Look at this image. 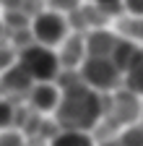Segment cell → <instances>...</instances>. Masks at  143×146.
Listing matches in <instances>:
<instances>
[{
  "label": "cell",
  "instance_id": "obj_9",
  "mask_svg": "<svg viewBox=\"0 0 143 146\" xmlns=\"http://www.w3.org/2000/svg\"><path fill=\"white\" fill-rule=\"evenodd\" d=\"M29 107L34 110V112H55V107L60 102V89L52 84V81H42V84H34L31 91H29V97H26Z\"/></svg>",
  "mask_w": 143,
  "mask_h": 146
},
{
  "label": "cell",
  "instance_id": "obj_2",
  "mask_svg": "<svg viewBox=\"0 0 143 146\" xmlns=\"http://www.w3.org/2000/svg\"><path fill=\"white\" fill-rule=\"evenodd\" d=\"M140 110H143L140 97L133 94L128 86H120L115 91L101 94V117L109 120L117 131L140 123Z\"/></svg>",
  "mask_w": 143,
  "mask_h": 146
},
{
  "label": "cell",
  "instance_id": "obj_16",
  "mask_svg": "<svg viewBox=\"0 0 143 146\" xmlns=\"http://www.w3.org/2000/svg\"><path fill=\"white\" fill-rule=\"evenodd\" d=\"M117 141L122 146H143V125L135 123V125H128L117 133Z\"/></svg>",
  "mask_w": 143,
  "mask_h": 146
},
{
  "label": "cell",
  "instance_id": "obj_15",
  "mask_svg": "<svg viewBox=\"0 0 143 146\" xmlns=\"http://www.w3.org/2000/svg\"><path fill=\"white\" fill-rule=\"evenodd\" d=\"M125 86H128L130 91H133V94H138V97H143V58L128 70V73H125Z\"/></svg>",
  "mask_w": 143,
  "mask_h": 146
},
{
  "label": "cell",
  "instance_id": "obj_27",
  "mask_svg": "<svg viewBox=\"0 0 143 146\" xmlns=\"http://www.w3.org/2000/svg\"><path fill=\"white\" fill-rule=\"evenodd\" d=\"M86 3H94V0H86Z\"/></svg>",
  "mask_w": 143,
  "mask_h": 146
},
{
  "label": "cell",
  "instance_id": "obj_7",
  "mask_svg": "<svg viewBox=\"0 0 143 146\" xmlns=\"http://www.w3.org/2000/svg\"><path fill=\"white\" fill-rule=\"evenodd\" d=\"M68 26L70 31H78V34H86L91 29H101L107 24V16L94 5V3H78L73 11H68Z\"/></svg>",
  "mask_w": 143,
  "mask_h": 146
},
{
  "label": "cell",
  "instance_id": "obj_4",
  "mask_svg": "<svg viewBox=\"0 0 143 146\" xmlns=\"http://www.w3.org/2000/svg\"><path fill=\"white\" fill-rule=\"evenodd\" d=\"M81 78L86 86H91L99 94H107V91H115L122 86V73L115 68V63L109 58H86L78 68Z\"/></svg>",
  "mask_w": 143,
  "mask_h": 146
},
{
  "label": "cell",
  "instance_id": "obj_10",
  "mask_svg": "<svg viewBox=\"0 0 143 146\" xmlns=\"http://www.w3.org/2000/svg\"><path fill=\"white\" fill-rule=\"evenodd\" d=\"M83 39H86V58H109L117 39H120V34L109 31V29H91V31H86L83 34Z\"/></svg>",
  "mask_w": 143,
  "mask_h": 146
},
{
  "label": "cell",
  "instance_id": "obj_12",
  "mask_svg": "<svg viewBox=\"0 0 143 146\" xmlns=\"http://www.w3.org/2000/svg\"><path fill=\"white\" fill-rule=\"evenodd\" d=\"M49 146H94V138L88 133H78V131H60L49 141Z\"/></svg>",
  "mask_w": 143,
  "mask_h": 146
},
{
  "label": "cell",
  "instance_id": "obj_28",
  "mask_svg": "<svg viewBox=\"0 0 143 146\" xmlns=\"http://www.w3.org/2000/svg\"><path fill=\"white\" fill-rule=\"evenodd\" d=\"M140 50H143V47H140Z\"/></svg>",
  "mask_w": 143,
  "mask_h": 146
},
{
  "label": "cell",
  "instance_id": "obj_25",
  "mask_svg": "<svg viewBox=\"0 0 143 146\" xmlns=\"http://www.w3.org/2000/svg\"><path fill=\"white\" fill-rule=\"evenodd\" d=\"M26 146H49V143H47V141H29Z\"/></svg>",
  "mask_w": 143,
  "mask_h": 146
},
{
  "label": "cell",
  "instance_id": "obj_19",
  "mask_svg": "<svg viewBox=\"0 0 143 146\" xmlns=\"http://www.w3.org/2000/svg\"><path fill=\"white\" fill-rule=\"evenodd\" d=\"M16 60H18V52L11 47V42H0V73L8 70Z\"/></svg>",
  "mask_w": 143,
  "mask_h": 146
},
{
  "label": "cell",
  "instance_id": "obj_17",
  "mask_svg": "<svg viewBox=\"0 0 143 146\" xmlns=\"http://www.w3.org/2000/svg\"><path fill=\"white\" fill-rule=\"evenodd\" d=\"M26 136L16 128H8V131H0V146H26Z\"/></svg>",
  "mask_w": 143,
  "mask_h": 146
},
{
  "label": "cell",
  "instance_id": "obj_26",
  "mask_svg": "<svg viewBox=\"0 0 143 146\" xmlns=\"http://www.w3.org/2000/svg\"><path fill=\"white\" fill-rule=\"evenodd\" d=\"M18 0H0V5H5V8H11V5H16Z\"/></svg>",
  "mask_w": 143,
  "mask_h": 146
},
{
  "label": "cell",
  "instance_id": "obj_5",
  "mask_svg": "<svg viewBox=\"0 0 143 146\" xmlns=\"http://www.w3.org/2000/svg\"><path fill=\"white\" fill-rule=\"evenodd\" d=\"M31 36L37 44H44V47H57L65 36L70 34V26H68V18L60 13V11H42L31 18Z\"/></svg>",
  "mask_w": 143,
  "mask_h": 146
},
{
  "label": "cell",
  "instance_id": "obj_23",
  "mask_svg": "<svg viewBox=\"0 0 143 146\" xmlns=\"http://www.w3.org/2000/svg\"><path fill=\"white\" fill-rule=\"evenodd\" d=\"M0 42H8V29H5L3 21H0Z\"/></svg>",
  "mask_w": 143,
  "mask_h": 146
},
{
  "label": "cell",
  "instance_id": "obj_20",
  "mask_svg": "<svg viewBox=\"0 0 143 146\" xmlns=\"http://www.w3.org/2000/svg\"><path fill=\"white\" fill-rule=\"evenodd\" d=\"M94 5L109 18V16H120V13H125V8H122V0H94Z\"/></svg>",
  "mask_w": 143,
  "mask_h": 146
},
{
  "label": "cell",
  "instance_id": "obj_18",
  "mask_svg": "<svg viewBox=\"0 0 143 146\" xmlns=\"http://www.w3.org/2000/svg\"><path fill=\"white\" fill-rule=\"evenodd\" d=\"M13 112H16V104L0 97V131L13 128Z\"/></svg>",
  "mask_w": 143,
  "mask_h": 146
},
{
  "label": "cell",
  "instance_id": "obj_3",
  "mask_svg": "<svg viewBox=\"0 0 143 146\" xmlns=\"http://www.w3.org/2000/svg\"><path fill=\"white\" fill-rule=\"evenodd\" d=\"M18 63L26 68V73L34 78V84L42 81H55V76L60 73V63H57V52L52 47L31 42L26 47L18 50Z\"/></svg>",
  "mask_w": 143,
  "mask_h": 146
},
{
  "label": "cell",
  "instance_id": "obj_13",
  "mask_svg": "<svg viewBox=\"0 0 143 146\" xmlns=\"http://www.w3.org/2000/svg\"><path fill=\"white\" fill-rule=\"evenodd\" d=\"M120 36H125V39H133V42H143V18H135V16H128L125 13V18H120Z\"/></svg>",
  "mask_w": 143,
  "mask_h": 146
},
{
  "label": "cell",
  "instance_id": "obj_24",
  "mask_svg": "<svg viewBox=\"0 0 143 146\" xmlns=\"http://www.w3.org/2000/svg\"><path fill=\"white\" fill-rule=\"evenodd\" d=\"M99 146H122V143H120V141H117V138H109V141H101V143H99Z\"/></svg>",
  "mask_w": 143,
  "mask_h": 146
},
{
  "label": "cell",
  "instance_id": "obj_21",
  "mask_svg": "<svg viewBox=\"0 0 143 146\" xmlns=\"http://www.w3.org/2000/svg\"><path fill=\"white\" fill-rule=\"evenodd\" d=\"M122 8H125L128 16L143 18V0H122Z\"/></svg>",
  "mask_w": 143,
  "mask_h": 146
},
{
  "label": "cell",
  "instance_id": "obj_14",
  "mask_svg": "<svg viewBox=\"0 0 143 146\" xmlns=\"http://www.w3.org/2000/svg\"><path fill=\"white\" fill-rule=\"evenodd\" d=\"M3 24H5L8 31H16V29H29L31 18H29L18 5H11V8H5V13H3Z\"/></svg>",
  "mask_w": 143,
  "mask_h": 146
},
{
  "label": "cell",
  "instance_id": "obj_22",
  "mask_svg": "<svg viewBox=\"0 0 143 146\" xmlns=\"http://www.w3.org/2000/svg\"><path fill=\"white\" fill-rule=\"evenodd\" d=\"M78 3H81V0H49L52 11H73Z\"/></svg>",
  "mask_w": 143,
  "mask_h": 146
},
{
  "label": "cell",
  "instance_id": "obj_11",
  "mask_svg": "<svg viewBox=\"0 0 143 146\" xmlns=\"http://www.w3.org/2000/svg\"><path fill=\"white\" fill-rule=\"evenodd\" d=\"M140 58H143L140 44L133 42V39H125V36H120V39H117V44H115V50H112V55H109V60L115 63V68L122 73V76H125V73H128Z\"/></svg>",
  "mask_w": 143,
  "mask_h": 146
},
{
  "label": "cell",
  "instance_id": "obj_6",
  "mask_svg": "<svg viewBox=\"0 0 143 146\" xmlns=\"http://www.w3.org/2000/svg\"><path fill=\"white\" fill-rule=\"evenodd\" d=\"M34 86V78L26 73V68L16 60L8 70L0 73V97L13 102V104H21V99L29 97V91Z\"/></svg>",
  "mask_w": 143,
  "mask_h": 146
},
{
  "label": "cell",
  "instance_id": "obj_1",
  "mask_svg": "<svg viewBox=\"0 0 143 146\" xmlns=\"http://www.w3.org/2000/svg\"><path fill=\"white\" fill-rule=\"evenodd\" d=\"M101 120V94L86 86L83 81L60 91V102L55 107V123L60 131L91 133Z\"/></svg>",
  "mask_w": 143,
  "mask_h": 146
},
{
  "label": "cell",
  "instance_id": "obj_8",
  "mask_svg": "<svg viewBox=\"0 0 143 146\" xmlns=\"http://www.w3.org/2000/svg\"><path fill=\"white\" fill-rule=\"evenodd\" d=\"M60 44H63V50L57 52V63H60V68L78 70L81 63L86 60V39H83V34L70 31Z\"/></svg>",
  "mask_w": 143,
  "mask_h": 146
}]
</instances>
